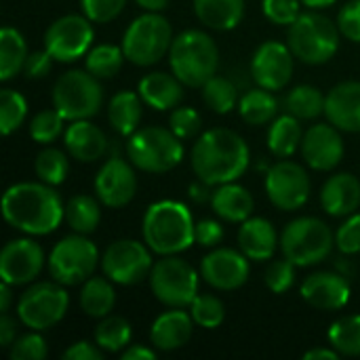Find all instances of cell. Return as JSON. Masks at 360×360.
I'll return each instance as SVG.
<instances>
[{"label":"cell","mask_w":360,"mask_h":360,"mask_svg":"<svg viewBox=\"0 0 360 360\" xmlns=\"http://www.w3.org/2000/svg\"><path fill=\"white\" fill-rule=\"evenodd\" d=\"M295 268L297 266L291 259H287V257L272 262L268 266V270H266V278H264L266 281V287L272 293H276V295L289 291L293 287V283H295Z\"/></svg>","instance_id":"obj_46"},{"label":"cell","mask_w":360,"mask_h":360,"mask_svg":"<svg viewBox=\"0 0 360 360\" xmlns=\"http://www.w3.org/2000/svg\"><path fill=\"white\" fill-rule=\"evenodd\" d=\"M338 27L344 38L360 42V0H350L346 6H342L338 15Z\"/></svg>","instance_id":"obj_51"},{"label":"cell","mask_w":360,"mask_h":360,"mask_svg":"<svg viewBox=\"0 0 360 360\" xmlns=\"http://www.w3.org/2000/svg\"><path fill=\"white\" fill-rule=\"evenodd\" d=\"M312 192L308 171L293 162L281 160L266 171V194L278 211H297L302 209Z\"/></svg>","instance_id":"obj_15"},{"label":"cell","mask_w":360,"mask_h":360,"mask_svg":"<svg viewBox=\"0 0 360 360\" xmlns=\"http://www.w3.org/2000/svg\"><path fill=\"white\" fill-rule=\"evenodd\" d=\"M327 120L346 133H360V82L346 80L327 93L325 101Z\"/></svg>","instance_id":"obj_22"},{"label":"cell","mask_w":360,"mask_h":360,"mask_svg":"<svg viewBox=\"0 0 360 360\" xmlns=\"http://www.w3.org/2000/svg\"><path fill=\"white\" fill-rule=\"evenodd\" d=\"M266 19L274 25H291L302 15V0H262Z\"/></svg>","instance_id":"obj_48"},{"label":"cell","mask_w":360,"mask_h":360,"mask_svg":"<svg viewBox=\"0 0 360 360\" xmlns=\"http://www.w3.org/2000/svg\"><path fill=\"white\" fill-rule=\"evenodd\" d=\"M224 238V228L215 219L196 221V243L200 247H217Z\"/></svg>","instance_id":"obj_53"},{"label":"cell","mask_w":360,"mask_h":360,"mask_svg":"<svg viewBox=\"0 0 360 360\" xmlns=\"http://www.w3.org/2000/svg\"><path fill=\"white\" fill-rule=\"evenodd\" d=\"M141 105H143V99L139 93H135V91L116 93L108 105V120H110L112 129L122 137H131L139 129V120H141V112H143Z\"/></svg>","instance_id":"obj_30"},{"label":"cell","mask_w":360,"mask_h":360,"mask_svg":"<svg viewBox=\"0 0 360 360\" xmlns=\"http://www.w3.org/2000/svg\"><path fill=\"white\" fill-rule=\"evenodd\" d=\"M335 2H338V0H302V4L308 6V8H312V11L329 8V6H333Z\"/></svg>","instance_id":"obj_61"},{"label":"cell","mask_w":360,"mask_h":360,"mask_svg":"<svg viewBox=\"0 0 360 360\" xmlns=\"http://www.w3.org/2000/svg\"><path fill=\"white\" fill-rule=\"evenodd\" d=\"M190 162L198 179L209 186H221L245 175L251 162V152L236 131L219 127L205 131L196 139Z\"/></svg>","instance_id":"obj_2"},{"label":"cell","mask_w":360,"mask_h":360,"mask_svg":"<svg viewBox=\"0 0 360 360\" xmlns=\"http://www.w3.org/2000/svg\"><path fill=\"white\" fill-rule=\"evenodd\" d=\"M65 221L78 234H91L101 221V200L89 194H76L65 205Z\"/></svg>","instance_id":"obj_35"},{"label":"cell","mask_w":360,"mask_h":360,"mask_svg":"<svg viewBox=\"0 0 360 360\" xmlns=\"http://www.w3.org/2000/svg\"><path fill=\"white\" fill-rule=\"evenodd\" d=\"M213 186H209V184H205L202 179H198L196 184H192L190 186V198L194 200V202H198V205H202V202H211V196H213V190H211Z\"/></svg>","instance_id":"obj_57"},{"label":"cell","mask_w":360,"mask_h":360,"mask_svg":"<svg viewBox=\"0 0 360 360\" xmlns=\"http://www.w3.org/2000/svg\"><path fill=\"white\" fill-rule=\"evenodd\" d=\"M44 266V251L32 238L8 240L0 251V278L11 287L30 285Z\"/></svg>","instance_id":"obj_16"},{"label":"cell","mask_w":360,"mask_h":360,"mask_svg":"<svg viewBox=\"0 0 360 360\" xmlns=\"http://www.w3.org/2000/svg\"><path fill=\"white\" fill-rule=\"evenodd\" d=\"M321 205L331 217H348L360 207V181L352 173L331 175L321 190Z\"/></svg>","instance_id":"obj_25"},{"label":"cell","mask_w":360,"mask_h":360,"mask_svg":"<svg viewBox=\"0 0 360 360\" xmlns=\"http://www.w3.org/2000/svg\"><path fill=\"white\" fill-rule=\"evenodd\" d=\"M11 300H13V295H11V285L2 281V285H0V312H8Z\"/></svg>","instance_id":"obj_60"},{"label":"cell","mask_w":360,"mask_h":360,"mask_svg":"<svg viewBox=\"0 0 360 360\" xmlns=\"http://www.w3.org/2000/svg\"><path fill=\"white\" fill-rule=\"evenodd\" d=\"M63 146L78 162H95L108 152V137L93 122L74 120L63 133Z\"/></svg>","instance_id":"obj_24"},{"label":"cell","mask_w":360,"mask_h":360,"mask_svg":"<svg viewBox=\"0 0 360 360\" xmlns=\"http://www.w3.org/2000/svg\"><path fill=\"white\" fill-rule=\"evenodd\" d=\"M249 262L251 259L243 251L219 247L202 257L200 276L217 291H234L249 281Z\"/></svg>","instance_id":"obj_19"},{"label":"cell","mask_w":360,"mask_h":360,"mask_svg":"<svg viewBox=\"0 0 360 360\" xmlns=\"http://www.w3.org/2000/svg\"><path fill=\"white\" fill-rule=\"evenodd\" d=\"M335 247V234L319 217H297L281 234V251L297 268L325 262Z\"/></svg>","instance_id":"obj_7"},{"label":"cell","mask_w":360,"mask_h":360,"mask_svg":"<svg viewBox=\"0 0 360 360\" xmlns=\"http://www.w3.org/2000/svg\"><path fill=\"white\" fill-rule=\"evenodd\" d=\"M127 156L135 169L160 175L184 160V143L171 129L143 127L127 137Z\"/></svg>","instance_id":"obj_6"},{"label":"cell","mask_w":360,"mask_h":360,"mask_svg":"<svg viewBox=\"0 0 360 360\" xmlns=\"http://www.w3.org/2000/svg\"><path fill=\"white\" fill-rule=\"evenodd\" d=\"M325 101L327 95H323L316 86L300 84L285 97V108L300 120H316L321 114H325Z\"/></svg>","instance_id":"obj_36"},{"label":"cell","mask_w":360,"mask_h":360,"mask_svg":"<svg viewBox=\"0 0 360 360\" xmlns=\"http://www.w3.org/2000/svg\"><path fill=\"white\" fill-rule=\"evenodd\" d=\"M63 122L65 118L59 114L57 108H49V110H42L38 112L32 120H30V137L36 141V143H53L63 131Z\"/></svg>","instance_id":"obj_44"},{"label":"cell","mask_w":360,"mask_h":360,"mask_svg":"<svg viewBox=\"0 0 360 360\" xmlns=\"http://www.w3.org/2000/svg\"><path fill=\"white\" fill-rule=\"evenodd\" d=\"M173 44V27L160 13L146 11L127 27L122 36V51L127 61L148 68L158 63Z\"/></svg>","instance_id":"obj_8"},{"label":"cell","mask_w":360,"mask_h":360,"mask_svg":"<svg viewBox=\"0 0 360 360\" xmlns=\"http://www.w3.org/2000/svg\"><path fill=\"white\" fill-rule=\"evenodd\" d=\"M63 360H103V350L91 342H76L63 352Z\"/></svg>","instance_id":"obj_54"},{"label":"cell","mask_w":360,"mask_h":360,"mask_svg":"<svg viewBox=\"0 0 360 360\" xmlns=\"http://www.w3.org/2000/svg\"><path fill=\"white\" fill-rule=\"evenodd\" d=\"M4 221L30 236H46L65 219V205L55 186L44 181L13 184L2 196Z\"/></svg>","instance_id":"obj_1"},{"label":"cell","mask_w":360,"mask_h":360,"mask_svg":"<svg viewBox=\"0 0 360 360\" xmlns=\"http://www.w3.org/2000/svg\"><path fill=\"white\" fill-rule=\"evenodd\" d=\"M27 116V101L19 91L2 89L0 91V131L4 137L13 135Z\"/></svg>","instance_id":"obj_42"},{"label":"cell","mask_w":360,"mask_h":360,"mask_svg":"<svg viewBox=\"0 0 360 360\" xmlns=\"http://www.w3.org/2000/svg\"><path fill=\"white\" fill-rule=\"evenodd\" d=\"M335 247L344 255L360 253V213L348 215V219L340 226L335 234Z\"/></svg>","instance_id":"obj_50"},{"label":"cell","mask_w":360,"mask_h":360,"mask_svg":"<svg viewBox=\"0 0 360 360\" xmlns=\"http://www.w3.org/2000/svg\"><path fill=\"white\" fill-rule=\"evenodd\" d=\"M300 293L304 302L312 308L331 312L348 306L352 287L346 274L342 272H314L304 281Z\"/></svg>","instance_id":"obj_21"},{"label":"cell","mask_w":360,"mask_h":360,"mask_svg":"<svg viewBox=\"0 0 360 360\" xmlns=\"http://www.w3.org/2000/svg\"><path fill=\"white\" fill-rule=\"evenodd\" d=\"M137 6H141L143 11H150V13H160L169 6L171 0H135Z\"/></svg>","instance_id":"obj_59"},{"label":"cell","mask_w":360,"mask_h":360,"mask_svg":"<svg viewBox=\"0 0 360 360\" xmlns=\"http://www.w3.org/2000/svg\"><path fill=\"white\" fill-rule=\"evenodd\" d=\"M34 171H36L40 181H44L49 186H61L70 173L68 154L57 150V148H46L36 156Z\"/></svg>","instance_id":"obj_41"},{"label":"cell","mask_w":360,"mask_h":360,"mask_svg":"<svg viewBox=\"0 0 360 360\" xmlns=\"http://www.w3.org/2000/svg\"><path fill=\"white\" fill-rule=\"evenodd\" d=\"M137 194V175L131 160L112 156L103 162L95 177V196L103 207H127Z\"/></svg>","instance_id":"obj_17"},{"label":"cell","mask_w":360,"mask_h":360,"mask_svg":"<svg viewBox=\"0 0 360 360\" xmlns=\"http://www.w3.org/2000/svg\"><path fill=\"white\" fill-rule=\"evenodd\" d=\"M293 51L289 44L268 40L257 46L251 61V76L257 86L268 91H281L291 82L293 76Z\"/></svg>","instance_id":"obj_18"},{"label":"cell","mask_w":360,"mask_h":360,"mask_svg":"<svg viewBox=\"0 0 360 360\" xmlns=\"http://www.w3.org/2000/svg\"><path fill=\"white\" fill-rule=\"evenodd\" d=\"M202 122H200V114L194 108L188 105H177L171 116H169V129L184 141V139H192L198 135Z\"/></svg>","instance_id":"obj_45"},{"label":"cell","mask_w":360,"mask_h":360,"mask_svg":"<svg viewBox=\"0 0 360 360\" xmlns=\"http://www.w3.org/2000/svg\"><path fill=\"white\" fill-rule=\"evenodd\" d=\"M70 295L61 283H36L17 302V316L30 331H46L63 321Z\"/></svg>","instance_id":"obj_12"},{"label":"cell","mask_w":360,"mask_h":360,"mask_svg":"<svg viewBox=\"0 0 360 360\" xmlns=\"http://www.w3.org/2000/svg\"><path fill=\"white\" fill-rule=\"evenodd\" d=\"M202 101L215 114L232 112L236 108V101H238V93H236L234 82L215 74L211 80H207L202 84Z\"/></svg>","instance_id":"obj_40"},{"label":"cell","mask_w":360,"mask_h":360,"mask_svg":"<svg viewBox=\"0 0 360 360\" xmlns=\"http://www.w3.org/2000/svg\"><path fill=\"white\" fill-rule=\"evenodd\" d=\"M238 112H240V118L247 124L259 127V124H266V122L276 118L278 101L272 95V91H268L264 86H257V89L247 91L238 99Z\"/></svg>","instance_id":"obj_34"},{"label":"cell","mask_w":360,"mask_h":360,"mask_svg":"<svg viewBox=\"0 0 360 360\" xmlns=\"http://www.w3.org/2000/svg\"><path fill=\"white\" fill-rule=\"evenodd\" d=\"M99 264V251L86 234L61 238L49 255V272L63 287H76L89 281Z\"/></svg>","instance_id":"obj_11"},{"label":"cell","mask_w":360,"mask_h":360,"mask_svg":"<svg viewBox=\"0 0 360 360\" xmlns=\"http://www.w3.org/2000/svg\"><path fill=\"white\" fill-rule=\"evenodd\" d=\"M101 82L89 70H70L61 74L53 86V108L70 122L93 118L101 110Z\"/></svg>","instance_id":"obj_9"},{"label":"cell","mask_w":360,"mask_h":360,"mask_svg":"<svg viewBox=\"0 0 360 360\" xmlns=\"http://www.w3.org/2000/svg\"><path fill=\"white\" fill-rule=\"evenodd\" d=\"M152 268V249L146 243L131 238H122L108 245L101 257V272L114 285L122 287H131L150 278Z\"/></svg>","instance_id":"obj_13"},{"label":"cell","mask_w":360,"mask_h":360,"mask_svg":"<svg viewBox=\"0 0 360 360\" xmlns=\"http://www.w3.org/2000/svg\"><path fill=\"white\" fill-rule=\"evenodd\" d=\"M238 247L251 262H266L272 259L276 247H281V238L276 236L272 221H268L266 217L251 215L247 221L240 224Z\"/></svg>","instance_id":"obj_26"},{"label":"cell","mask_w":360,"mask_h":360,"mask_svg":"<svg viewBox=\"0 0 360 360\" xmlns=\"http://www.w3.org/2000/svg\"><path fill=\"white\" fill-rule=\"evenodd\" d=\"M184 82L171 72H152L146 74L139 80V89L137 93L141 95L143 103L165 112V110H175L181 101H184Z\"/></svg>","instance_id":"obj_27"},{"label":"cell","mask_w":360,"mask_h":360,"mask_svg":"<svg viewBox=\"0 0 360 360\" xmlns=\"http://www.w3.org/2000/svg\"><path fill=\"white\" fill-rule=\"evenodd\" d=\"M338 356H340V352L335 348H331V350H327V348H314V350H310V352L304 354L306 360H335Z\"/></svg>","instance_id":"obj_58"},{"label":"cell","mask_w":360,"mask_h":360,"mask_svg":"<svg viewBox=\"0 0 360 360\" xmlns=\"http://www.w3.org/2000/svg\"><path fill=\"white\" fill-rule=\"evenodd\" d=\"M344 139L338 127L331 122L312 124L304 133L302 154L310 169L314 171H333L344 160Z\"/></svg>","instance_id":"obj_20"},{"label":"cell","mask_w":360,"mask_h":360,"mask_svg":"<svg viewBox=\"0 0 360 360\" xmlns=\"http://www.w3.org/2000/svg\"><path fill=\"white\" fill-rule=\"evenodd\" d=\"M190 314L194 323L202 329H217L226 319L221 300L211 293H198L190 304Z\"/></svg>","instance_id":"obj_43"},{"label":"cell","mask_w":360,"mask_h":360,"mask_svg":"<svg viewBox=\"0 0 360 360\" xmlns=\"http://www.w3.org/2000/svg\"><path fill=\"white\" fill-rule=\"evenodd\" d=\"M15 338H17L15 321L6 312H2V316H0V346L2 348H11Z\"/></svg>","instance_id":"obj_55"},{"label":"cell","mask_w":360,"mask_h":360,"mask_svg":"<svg viewBox=\"0 0 360 360\" xmlns=\"http://www.w3.org/2000/svg\"><path fill=\"white\" fill-rule=\"evenodd\" d=\"M46 354H49L46 342L40 335V331H32L15 340L13 346L8 348V356L13 360H42L46 359Z\"/></svg>","instance_id":"obj_47"},{"label":"cell","mask_w":360,"mask_h":360,"mask_svg":"<svg viewBox=\"0 0 360 360\" xmlns=\"http://www.w3.org/2000/svg\"><path fill=\"white\" fill-rule=\"evenodd\" d=\"M194 331V319L184 308H173L162 312L150 329L152 346L160 352H173L184 348Z\"/></svg>","instance_id":"obj_23"},{"label":"cell","mask_w":360,"mask_h":360,"mask_svg":"<svg viewBox=\"0 0 360 360\" xmlns=\"http://www.w3.org/2000/svg\"><path fill=\"white\" fill-rule=\"evenodd\" d=\"M329 344L342 356H360V314L344 316L329 327Z\"/></svg>","instance_id":"obj_38"},{"label":"cell","mask_w":360,"mask_h":360,"mask_svg":"<svg viewBox=\"0 0 360 360\" xmlns=\"http://www.w3.org/2000/svg\"><path fill=\"white\" fill-rule=\"evenodd\" d=\"M122 360H154L156 352L152 348H146L141 344H129L122 352H120Z\"/></svg>","instance_id":"obj_56"},{"label":"cell","mask_w":360,"mask_h":360,"mask_svg":"<svg viewBox=\"0 0 360 360\" xmlns=\"http://www.w3.org/2000/svg\"><path fill=\"white\" fill-rule=\"evenodd\" d=\"M53 61H55V59H53V55H51L46 49L34 51V53H30L27 59H25L23 74H25L27 78H44V76L51 72Z\"/></svg>","instance_id":"obj_52"},{"label":"cell","mask_w":360,"mask_h":360,"mask_svg":"<svg viewBox=\"0 0 360 360\" xmlns=\"http://www.w3.org/2000/svg\"><path fill=\"white\" fill-rule=\"evenodd\" d=\"M143 243L152 253L179 255L196 243V221L179 200H158L148 207L141 224Z\"/></svg>","instance_id":"obj_3"},{"label":"cell","mask_w":360,"mask_h":360,"mask_svg":"<svg viewBox=\"0 0 360 360\" xmlns=\"http://www.w3.org/2000/svg\"><path fill=\"white\" fill-rule=\"evenodd\" d=\"M27 44L25 38L21 36L19 30L6 25L0 32V80L8 82L11 78H15L27 59Z\"/></svg>","instance_id":"obj_33"},{"label":"cell","mask_w":360,"mask_h":360,"mask_svg":"<svg viewBox=\"0 0 360 360\" xmlns=\"http://www.w3.org/2000/svg\"><path fill=\"white\" fill-rule=\"evenodd\" d=\"M340 36L342 32L338 23L310 8L289 25L287 44L302 63L323 65L338 53Z\"/></svg>","instance_id":"obj_5"},{"label":"cell","mask_w":360,"mask_h":360,"mask_svg":"<svg viewBox=\"0 0 360 360\" xmlns=\"http://www.w3.org/2000/svg\"><path fill=\"white\" fill-rule=\"evenodd\" d=\"M171 72L190 89H202L217 74L219 49L202 30H186L173 38L169 51Z\"/></svg>","instance_id":"obj_4"},{"label":"cell","mask_w":360,"mask_h":360,"mask_svg":"<svg viewBox=\"0 0 360 360\" xmlns=\"http://www.w3.org/2000/svg\"><path fill=\"white\" fill-rule=\"evenodd\" d=\"M127 6V0H80L82 13L93 23H108L114 21L122 8Z\"/></svg>","instance_id":"obj_49"},{"label":"cell","mask_w":360,"mask_h":360,"mask_svg":"<svg viewBox=\"0 0 360 360\" xmlns=\"http://www.w3.org/2000/svg\"><path fill=\"white\" fill-rule=\"evenodd\" d=\"M200 274L181 257L165 255L150 272L154 297L167 308H188L198 295Z\"/></svg>","instance_id":"obj_10"},{"label":"cell","mask_w":360,"mask_h":360,"mask_svg":"<svg viewBox=\"0 0 360 360\" xmlns=\"http://www.w3.org/2000/svg\"><path fill=\"white\" fill-rule=\"evenodd\" d=\"M133 329L122 316H103L101 323L95 327V344L108 352V354H118L131 344Z\"/></svg>","instance_id":"obj_37"},{"label":"cell","mask_w":360,"mask_h":360,"mask_svg":"<svg viewBox=\"0 0 360 360\" xmlns=\"http://www.w3.org/2000/svg\"><path fill=\"white\" fill-rule=\"evenodd\" d=\"M78 302H80V308L84 314H89L93 319L108 316L116 306L114 283L105 274L103 276H91L89 281L82 283Z\"/></svg>","instance_id":"obj_32"},{"label":"cell","mask_w":360,"mask_h":360,"mask_svg":"<svg viewBox=\"0 0 360 360\" xmlns=\"http://www.w3.org/2000/svg\"><path fill=\"white\" fill-rule=\"evenodd\" d=\"M86 15H63L55 19L44 32V49L59 63H72L86 57L95 32Z\"/></svg>","instance_id":"obj_14"},{"label":"cell","mask_w":360,"mask_h":360,"mask_svg":"<svg viewBox=\"0 0 360 360\" xmlns=\"http://www.w3.org/2000/svg\"><path fill=\"white\" fill-rule=\"evenodd\" d=\"M304 129L302 120L293 114H285L274 118L268 131V148L276 158H291L297 150H302Z\"/></svg>","instance_id":"obj_31"},{"label":"cell","mask_w":360,"mask_h":360,"mask_svg":"<svg viewBox=\"0 0 360 360\" xmlns=\"http://www.w3.org/2000/svg\"><path fill=\"white\" fill-rule=\"evenodd\" d=\"M211 207L219 219L230 224H243L253 215L255 200L247 188L238 186L236 181H230V184L215 186L211 196Z\"/></svg>","instance_id":"obj_28"},{"label":"cell","mask_w":360,"mask_h":360,"mask_svg":"<svg viewBox=\"0 0 360 360\" xmlns=\"http://www.w3.org/2000/svg\"><path fill=\"white\" fill-rule=\"evenodd\" d=\"M194 13L207 27L230 32L245 17V0H194Z\"/></svg>","instance_id":"obj_29"},{"label":"cell","mask_w":360,"mask_h":360,"mask_svg":"<svg viewBox=\"0 0 360 360\" xmlns=\"http://www.w3.org/2000/svg\"><path fill=\"white\" fill-rule=\"evenodd\" d=\"M124 51L122 46H116V44H99V46H93L86 57H84V68L97 76L99 80L101 78H112L118 74V70L122 68V61H124Z\"/></svg>","instance_id":"obj_39"}]
</instances>
